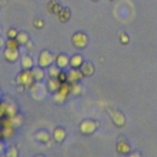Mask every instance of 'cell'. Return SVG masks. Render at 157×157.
Listing matches in <instances>:
<instances>
[{"instance_id":"19","label":"cell","mask_w":157,"mask_h":157,"mask_svg":"<svg viewBox=\"0 0 157 157\" xmlns=\"http://www.w3.org/2000/svg\"><path fill=\"white\" fill-rule=\"evenodd\" d=\"M117 150H118L120 153H128V152H129V145H128L126 142L121 141V142H119V144L117 145Z\"/></svg>"},{"instance_id":"20","label":"cell","mask_w":157,"mask_h":157,"mask_svg":"<svg viewBox=\"0 0 157 157\" xmlns=\"http://www.w3.org/2000/svg\"><path fill=\"white\" fill-rule=\"evenodd\" d=\"M48 9H49L50 12H59L60 6H59V4L56 2V0H52V1L48 4Z\"/></svg>"},{"instance_id":"30","label":"cell","mask_w":157,"mask_h":157,"mask_svg":"<svg viewBox=\"0 0 157 157\" xmlns=\"http://www.w3.org/2000/svg\"><path fill=\"white\" fill-rule=\"evenodd\" d=\"M121 42H123V43H128V42H129V37H128L125 33L121 34Z\"/></svg>"},{"instance_id":"2","label":"cell","mask_w":157,"mask_h":157,"mask_svg":"<svg viewBox=\"0 0 157 157\" xmlns=\"http://www.w3.org/2000/svg\"><path fill=\"white\" fill-rule=\"evenodd\" d=\"M53 63V55L48 52V50H43L39 55V59H38V64L40 67H47L49 66L50 64Z\"/></svg>"},{"instance_id":"29","label":"cell","mask_w":157,"mask_h":157,"mask_svg":"<svg viewBox=\"0 0 157 157\" xmlns=\"http://www.w3.org/2000/svg\"><path fill=\"white\" fill-rule=\"evenodd\" d=\"M80 91H81V87H80V86H77V85H71V92H74L75 94H77Z\"/></svg>"},{"instance_id":"23","label":"cell","mask_w":157,"mask_h":157,"mask_svg":"<svg viewBox=\"0 0 157 157\" xmlns=\"http://www.w3.org/2000/svg\"><path fill=\"white\" fill-rule=\"evenodd\" d=\"M59 72H60L59 66H58V67H52V69H49V75H50V77H58Z\"/></svg>"},{"instance_id":"35","label":"cell","mask_w":157,"mask_h":157,"mask_svg":"<svg viewBox=\"0 0 157 157\" xmlns=\"http://www.w3.org/2000/svg\"><path fill=\"white\" fill-rule=\"evenodd\" d=\"M0 32H1V29H0Z\"/></svg>"},{"instance_id":"17","label":"cell","mask_w":157,"mask_h":157,"mask_svg":"<svg viewBox=\"0 0 157 157\" xmlns=\"http://www.w3.org/2000/svg\"><path fill=\"white\" fill-rule=\"evenodd\" d=\"M58 15H59V18L61 21H67L70 17V11L67 9H61V10H59Z\"/></svg>"},{"instance_id":"25","label":"cell","mask_w":157,"mask_h":157,"mask_svg":"<svg viewBox=\"0 0 157 157\" xmlns=\"http://www.w3.org/2000/svg\"><path fill=\"white\" fill-rule=\"evenodd\" d=\"M6 155H7L9 157H10V156H13V157H15V156H17V150H16L13 146H11V147L9 148V151L6 152Z\"/></svg>"},{"instance_id":"18","label":"cell","mask_w":157,"mask_h":157,"mask_svg":"<svg viewBox=\"0 0 157 157\" xmlns=\"http://www.w3.org/2000/svg\"><path fill=\"white\" fill-rule=\"evenodd\" d=\"M113 120L117 125H123L124 124V118L119 112H113Z\"/></svg>"},{"instance_id":"14","label":"cell","mask_w":157,"mask_h":157,"mask_svg":"<svg viewBox=\"0 0 157 157\" xmlns=\"http://www.w3.org/2000/svg\"><path fill=\"white\" fill-rule=\"evenodd\" d=\"M70 65L72 66V67H78V66H81L82 65V58H81V55H74L71 59H70Z\"/></svg>"},{"instance_id":"22","label":"cell","mask_w":157,"mask_h":157,"mask_svg":"<svg viewBox=\"0 0 157 157\" xmlns=\"http://www.w3.org/2000/svg\"><path fill=\"white\" fill-rule=\"evenodd\" d=\"M20 45V43L17 42L16 38H9V40L6 42V48H12V49H17Z\"/></svg>"},{"instance_id":"24","label":"cell","mask_w":157,"mask_h":157,"mask_svg":"<svg viewBox=\"0 0 157 157\" xmlns=\"http://www.w3.org/2000/svg\"><path fill=\"white\" fill-rule=\"evenodd\" d=\"M58 80L60 81V83H61V82H66V81H67V74L60 71L59 75H58Z\"/></svg>"},{"instance_id":"32","label":"cell","mask_w":157,"mask_h":157,"mask_svg":"<svg viewBox=\"0 0 157 157\" xmlns=\"http://www.w3.org/2000/svg\"><path fill=\"white\" fill-rule=\"evenodd\" d=\"M2 151V144H1V141H0V152Z\"/></svg>"},{"instance_id":"26","label":"cell","mask_w":157,"mask_h":157,"mask_svg":"<svg viewBox=\"0 0 157 157\" xmlns=\"http://www.w3.org/2000/svg\"><path fill=\"white\" fill-rule=\"evenodd\" d=\"M6 114V103H0V118L5 117Z\"/></svg>"},{"instance_id":"11","label":"cell","mask_w":157,"mask_h":157,"mask_svg":"<svg viewBox=\"0 0 157 157\" xmlns=\"http://www.w3.org/2000/svg\"><path fill=\"white\" fill-rule=\"evenodd\" d=\"M21 64H22V67H23L25 70H29V69H32L33 60H32V58H31L29 55H25V56L22 58Z\"/></svg>"},{"instance_id":"15","label":"cell","mask_w":157,"mask_h":157,"mask_svg":"<svg viewBox=\"0 0 157 157\" xmlns=\"http://www.w3.org/2000/svg\"><path fill=\"white\" fill-rule=\"evenodd\" d=\"M16 112H17V108L13 103H6V115L7 117L16 115Z\"/></svg>"},{"instance_id":"8","label":"cell","mask_w":157,"mask_h":157,"mask_svg":"<svg viewBox=\"0 0 157 157\" xmlns=\"http://www.w3.org/2000/svg\"><path fill=\"white\" fill-rule=\"evenodd\" d=\"M80 67H81L80 70H81L82 75L88 76V75H92L93 74V66H92L91 63H82V65Z\"/></svg>"},{"instance_id":"3","label":"cell","mask_w":157,"mask_h":157,"mask_svg":"<svg viewBox=\"0 0 157 157\" xmlns=\"http://www.w3.org/2000/svg\"><path fill=\"white\" fill-rule=\"evenodd\" d=\"M72 43L77 48H85L86 44H87V37H86V34H83L81 32L75 33L72 36Z\"/></svg>"},{"instance_id":"9","label":"cell","mask_w":157,"mask_h":157,"mask_svg":"<svg viewBox=\"0 0 157 157\" xmlns=\"http://www.w3.org/2000/svg\"><path fill=\"white\" fill-rule=\"evenodd\" d=\"M67 64H69V58L65 55V54H60V55H58L56 56V65L59 66V67H65V66H67Z\"/></svg>"},{"instance_id":"4","label":"cell","mask_w":157,"mask_h":157,"mask_svg":"<svg viewBox=\"0 0 157 157\" xmlns=\"http://www.w3.org/2000/svg\"><path fill=\"white\" fill-rule=\"evenodd\" d=\"M96 126H97V124L94 121H92V120H85L81 124L80 129H81V131L83 134H91V132H93L96 130Z\"/></svg>"},{"instance_id":"16","label":"cell","mask_w":157,"mask_h":157,"mask_svg":"<svg viewBox=\"0 0 157 157\" xmlns=\"http://www.w3.org/2000/svg\"><path fill=\"white\" fill-rule=\"evenodd\" d=\"M16 39H17V42L20 44H26L28 42V34L25 33V32H20V33H17Z\"/></svg>"},{"instance_id":"33","label":"cell","mask_w":157,"mask_h":157,"mask_svg":"<svg viewBox=\"0 0 157 157\" xmlns=\"http://www.w3.org/2000/svg\"><path fill=\"white\" fill-rule=\"evenodd\" d=\"M2 44H4V43H2V40H1V39H0V48H1V47H2Z\"/></svg>"},{"instance_id":"5","label":"cell","mask_w":157,"mask_h":157,"mask_svg":"<svg viewBox=\"0 0 157 157\" xmlns=\"http://www.w3.org/2000/svg\"><path fill=\"white\" fill-rule=\"evenodd\" d=\"M81 77H82V72H81V70H77V69H71L67 74V81L71 83H75Z\"/></svg>"},{"instance_id":"31","label":"cell","mask_w":157,"mask_h":157,"mask_svg":"<svg viewBox=\"0 0 157 157\" xmlns=\"http://www.w3.org/2000/svg\"><path fill=\"white\" fill-rule=\"evenodd\" d=\"M34 26L36 27H43V22L40 20H37V21H34Z\"/></svg>"},{"instance_id":"7","label":"cell","mask_w":157,"mask_h":157,"mask_svg":"<svg viewBox=\"0 0 157 157\" xmlns=\"http://www.w3.org/2000/svg\"><path fill=\"white\" fill-rule=\"evenodd\" d=\"M60 87V81L58 80V77H50L48 81V90L50 92H55L58 91Z\"/></svg>"},{"instance_id":"13","label":"cell","mask_w":157,"mask_h":157,"mask_svg":"<svg viewBox=\"0 0 157 157\" xmlns=\"http://www.w3.org/2000/svg\"><path fill=\"white\" fill-rule=\"evenodd\" d=\"M32 75H33V78L34 81H40L43 77H44V72L40 67H36V69H32Z\"/></svg>"},{"instance_id":"34","label":"cell","mask_w":157,"mask_h":157,"mask_svg":"<svg viewBox=\"0 0 157 157\" xmlns=\"http://www.w3.org/2000/svg\"><path fill=\"white\" fill-rule=\"evenodd\" d=\"M1 4H2V2H1V1H0V6H1Z\"/></svg>"},{"instance_id":"28","label":"cell","mask_w":157,"mask_h":157,"mask_svg":"<svg viewBox=\"0 0 157 157\" xmlns=\"http://www.w3.org/2000/svg\"><path fill=\"white\" fill-rule=\"evenodd\" d=\"M65 98H66V97H65V96H63V94H60L59 92L55 94V101H56V102H60V103H61V102H64V101H65Z\"/></svg>"},{"instance_id":"6","label":"cell","mask_w":157,"mask_h":157,"mask_svg":"<svg viewBox=\"0 0 157 157\" xmlns=\"http://www.w3.org/2000/svg\"><path fill=\"white\" fill-rule=\"evenodd\" d=\"M4 56H5V59L7 61H15L18 58V50L17 49H12V48H6Z\"/></svg>"},{"instance_id":"27","label":"cell","mask_w":157,"mask_h":157,"mask_svg":"<svg viewBox=\"0 0 157 157\" xmlns=\"http://www.w3.org/2000/svg\"><path fill=\"white\" fill-rule=\"evenodd\" d=\"M17 33H18V32H17L15 28H11V29L7 32V37H9V38H16Z\"/></svg>"},{"instance_id":"21","label":"cell","mask_w":157,"mask_h":157,"mask_svg":"<svg viewBox=\"0 0 157 157\" xmlns=\"http://www.w3.org/2000/svg\"><path fill=\"white\" fill-rule=\"evenodd\" d=\"M37 139L39 140V141H42V142H47L48 140H49V134L47 132V131H43V130H40L39 132H37Z\"/></svg>"},{"instance_id":"10","label":"cell","mask_w":157,"mask_h":157,"mask_svg":"<svg viewBox=\"0 0 157 157\" xmlns=\"http://www.w3.org/2000/svg\"><path fill=\"white\" fill-rule=\"evenodd\" d=\"M53 136H54V140H55V141L60 142V141H63L64 137H65V130H64L63 128H56V129L54 130Z\"/></svg>"},{"instance_id":"12","label":"cell","mask_w":157,"mask_h":157,"mask_svg":"<svg viewBox=\"0 0 157 157\" xmlns=\"http://www.w3.org/2000/svg\"><path fill=\"white\" fill-rule=\"evenodd\" d=\"M58 92L60 93V94H63V96H67V93L69 92H71V85H69V83H66V82H61L60 83V87H59V90H58Z\"/></svg>"},{"instance_id":"1","label":"cell","mask_w":157,"mask_h":157,"mask_svg":"<svg viewBox=\"0 0 157 157\" xmlns=\"http://www.w3.org/2000/svg\"><path fill=\"white\" fill-rule=\"evenodd\" d=\"M34 78H33V75H32V71L31 70H23L18 76H17V82L26 86V87H29L32 86Z\"/></svg>"}]
</instances>
